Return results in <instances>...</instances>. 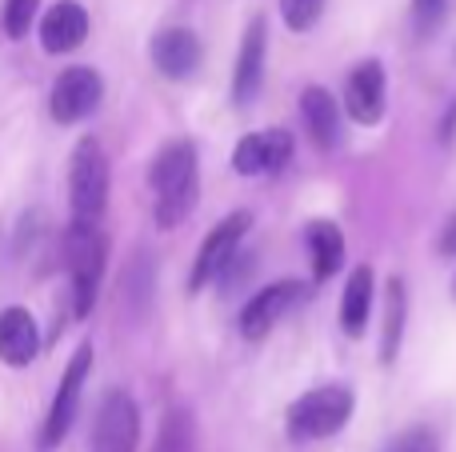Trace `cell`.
Wrapping results in <instances>:
<instances>
[{"label":"cell","mask_w":456,"mask_h":452,"mask_svg":"<svg viewBox=\"0 0 456 452\" xmlns=\"http://www.w3.org/2000/svg\"><path fill=\"white\" fill-rule=\"evenodd\" d=\"M345 109L356 125H377L385 117V69H380V61H364L348 72Z\"/></svg>","instance_id":"8fae6325"},{"label":"cell","mask_w":456,"mask_h":452,"mask_svg":"<svg viewBox=\"0 0 456 452\" xmlns=\"http://www.w3.org/2000/svg\"><path fill=\"white\" fill-rule=\"evenodd\" d=\"M104 85L96 77V69L88 64H77V69H64L61 77L53 80V93H48V112H53L56 125H77L88 112L101 104Z\"/></svg>","instance_id":"ba28073f"},{"label":"cell","mask_w":456,"mask_h":452,"mask_svg":"<svg viewBox=\"0 0 456 452\" xmlns=\"http://www.w3.org/2000/svg\"><path fill=\"white\" fill-rule=\"evenodd\" d=\"M37 4H40V0H4V32L12 40L28 36L32 16H37Z\"/></svg>","instance_id":"7402d4cb"},{"label":"cell","mask_w":456,"mask_h":452,"mask_svg":"<svg viewBox=\"0 0 456 452\" xmlns=\"http://www.w3.org/2000/svg\"><path fill=\"white\" fill-rule=\"evenodd\" d=\"M248 229H252V213L240 208V213H228L224 221L208 232L200 253H197V264H192V277H189L192 293H200L208 280H216L228 269V261H236V248H240V240Z\"/></svg>","instance_id":"52a82bcc"},{"label":"cell","mask_w":456,"mask_h":452,"mask_svg":"<svg viewBox=\"0 0 456 452\" xmlns=\"http://www.w3.org/2000/svg\"><path fill=\"white\" fill-rule=\"evenodd\" d=\"M404 312H409L404 280H401V277H393V280H388V304H385V341H380V360H385V365H393L396 352H401Z\"/></svg>","instance_id":"d6986e66"},{"label":"cell","mask_w":456,"mask_h":452,"mask_svg":"<svg viewBox=\"0 0 456 452\" xmlns=\"http://www.w3.org/2000/svg\"><path fill=\"white\" fill-rule=\"evenodd\" d=\"M152 216L160 229H176L184 216L197 208L200 173H197V149L189 141H173L152 160Z\"/></svg>","instance_id":"6da1fadb"},{"label":"cell","mask_w":456,"mask_h":452,"mask_svg":"<svg viewBox=\"0 0 456 452\" xmlns=\"http://www.w3.org/2000/svg\"><path fill=\"white\" fill-rule=\"evenodd\" d=\"M353 416V392L345 384H324L289 405V437L292 440H324L340 432Z\"/></svg>","instance_id":"7a4b0ae2"},{"label":"cell","mask_w":456,"mask_h":452,"mask_svg":"<svg viewBox=\"0 0 456 452\" xmlns=\"http://www.w3.org/2000/svg\"><path fill=\"white\" fill-rule=\"evenodd\" d=\"M292 160V136L284 128H268V133H248L232 149V168L240 176H265L281 173Z\"/></svg>","instance_id":"30bf717a"},{"label":"cell","mask_w":456,"mask_h":452,"mask_svg":"<svg viewBox=\"0 0 456 452\" xmlns=\"http://www.w3.org/2000/svg\"><path fill=\"white\" fill-rule=\"evenodd\" d=\"M305 240H308V256H313V277L329 280L345 264V237H340V229L332 221H313Z\"/></svg>","instance_id":"e0dca14e"},{"label":"cell","mask_w":456,"mask_h":452,"mask_svg":"<svg viewBox=\"0 0 456 452\" xmlns=\"http://www.w3.org/2000/svg\"><path fill=\"white\" fill-rule=\"evenodd\" d=\"M444 16V0H412V24H417V32H433L436 24H441Z\"/></svg>","instance_id":"603a6c76"},{"label":"cell","mask_w":456,"mask_h":452,"mask_svg":"<svg viewBox=\"0 0 456 452\" xmlns=\"http://www.w3.org/2000/svg\"><path fill=\"white\" fill-rule=\"evenodd\" d=\"M192 448V421L189 413H168L165 416V429H160V440H157V452H189Z\"/></svg>","instance_id":"ffe728a7"},{"label":"cell","mask_w":456,"mask_h":452,"mask_svg":"<svg viewBox=\"0 0 456 452\" xmlns=\"http://www.w3.org/2000/svg\"><path fill=\"white\" fill-rule=\"evenodd\" d=\"M37 349H40V333L32 312L20 309V304L0 312V360L8 368H24L28 360H37Z\"/></svg>","instance_id":"5bb4252c"},{"label":"cell","mask_w":456,"mask_h":452,"mask_svg":"<svg viewBox=\"0 0 456 452\" xmlns=\"http://www.w3.org/2000/svg\"><path fill=\"white\" fill-rule=\"evenodd\" d=\"M64 256H69L72 272V309H77V317H88L104 277V237L96 232V224L72 221L69 237H64Z\"/></svg>","instance_id":"3957f363"},{"label":"cell","mask_w":456,"mask_h":452,"mask_svg":"<svg viewBox=\"0 0 456 452\" xmlns=\"http://www.w3.org/2000/svg\"><path fill=\"white\" fill-rule=\"evenodd\" d=\"M265 16H252L248 32H244V44L236 52V69H232V101L248 104L260 93V80H265Z\"/></svg>","instance_id":"7c38bea8"},{"label":"cell","mask_w":456,"mask_h":452,"mask_svg":"<svg viewBox=\"0 0 456 452\" xmlns=\"http://www.w3.org/2000/svg\"><path fill=\"white\" fill-rule=\"evenodd\" d=\"M152 64L165 77L184 80L200 64V40L192 28H160L152 36Z\"/></svg>","instance_id":"9a60e30c"},{"label":"cell","mask_w":456,"mask_h":452,"mask_svg":"<svg viewBox=\"0 0 456 452\" xmlns=\"http://www.w3.org/2000/svg\"><path fill=\"white\" fill-rule=\"evenodd\" d=\"M452 296H456V277H452Z\"/></svg>","instance_id":"484cf974"},{"label":"cell","mask_w":456,"mask_h":452,"mask_svg":"<svg viewBox=\"0 0 456 452\" xmlns=\"http://www.w3.org/2000/svg\"><path fill=\"white\" fill-rule=\"evenodd\" d=\"M85 36H88V12L77 0L53 4L45 12V20H40V44H45V52H72V48L85 44Z\"/></svg>","instance_id":"4fadbf2b"},{"label":"cell","mask_w":456,"mask_h":452,"mask_svg":"<svg viewBox=\"0 0 456 452\" xmlns=\"http://www.w3.org/2000/svg\"><path fill=\"white\" fill-rule=\"evenodd\" d=\"M300 293H305V288H300L297 280H276V285L260 288V293L240 309V320H236V325H240V336L244 341H265V336L281 325L284 312L300 301Z\"/></svg>","instance_id":"9c48e42d"},{"label":"cell","mask_w":456,"mask_h":452,"mask_svg":"<svg viewBox=\"0 0 456 452\" xmlns=\"http://www.w3.org/2000/svg\"><path fill=\"white\" fill-rule=\"evenodd\" d=\"M69 197H72V221L96 224L109 205V160L104 149L85 136L72 152V173H69Z\"/></svg>","instance_id":"277c9868"},{"label":"cell","mask_w":456,"mask_h":452,"mask_svg":"<svg viewBox=\"0 0 456 452\" xmlns=\"http://www.w3.org/2000/svg\"><path fill=\"white\" fill-rule=\"evenodd\" d=\"M441 253L444 256H456V216L444 224V237H441Z\"/></svg>","instance_id":"d4e9b609"},{"label":"cell","mask_w":456,"mask_h":452,"mask_svg":"<svg viewBox=\"0 0 456 452\" xmlns=\"http://www.w3.org/2000/svg\"><path fill=\"white\" fill-rule=\"evenodd\" d=\"M88 373H93V344H80V349L72 352L69 368H64L61 384H56L53 405H48L45 432H40V448L45 452H53L64 437H69L72 421H77V413H80V392H85Z\"/></svg>","instance_id":"5b68a950"},{"label":"cell","mask_w":456,"mask_h":452,"mask_svg":"<svg viewBox=\"0 0 456 452\" xmlns=\"http://www.w3.org/2000/svg\"><path fill=\"white\" fill-rule=\"evenodd\" d=\"M388 452H436V440L433 432H404V437H396L393 445H388Z\"/></svg>","instance_id":"cb8c5ba5"},{"label":"cell","mask_w":456,"mask_h":452,"mask_svg":"<svg viewBox=\"0 0 456 452\" xmlns=\"http://www.w3.org/2000/svg\"><path fill=\"white\" fill-rule=\"evenodd\" d=\"M369 312H372V269H353L345 285V301H340V325L345 333L364 336V325H369Z\"/></svg>","instance_id":"ac0fdd59"},{"label":"cell","mask_w":456,"mask_h":452,"mask_svg":"<svg viewBox=\"0 0 456 452\" xmlns=\"http://www.w3.org/2000/svg\"><path fill=\"white\" fill-rule=\"evenodd\" d=\"M88 445H93V452H136V445H141V408L128 392L112 389L101 400Z\"/></svg>","instance_id":"8992f818"},{"label":"cell","mask_w":456,"mask_h":452,"mask_svg":"<svg viewBox=\"0 0 456 452\" xmlns=\"http://www.w3.org/2000/svg\"><path fill=\"white\" fill-rule=\"evenodd\" d=\"M300 112H305V125H308V133H313V141L321 144V149H332L337 136H340L337 101H332V93H324L321 85H308L305 93H300Z\"/></svg>","instance_id":"2e32d148"},{"label":"cell","mask_w":456,"mask_h":452,"mask_svg":"<svg viewBox=\"0 0 456 452\" xmlns=\"http://www.w3.org/2000/svg\"><path fill=\"white\" fill-rule=\"evenodd\" d=\"M324 12V0H281V16L292 32H308Z\"/></svg>","instance_id":"44dd1931"}]
</instances>
